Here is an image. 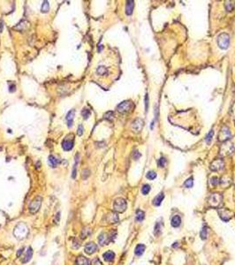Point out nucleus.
Instances as JSON below:
<instances>
[{
    "mask_svg": "<svg viewBox=\"0 0 235 265\" xmlns=\"http://www.w3.org/2000/svg\"><path fill=\"white\" fill-rule=\"evenodd\" d=\"M217 44L222 50H226L230 45V36L226 33H222L217 37Z\"/></svg>",
    "mask_w": 235,
    "mask_h": 265,
    "instance_id": "f257e3e1",
    "label": "nucleus"
},
{
    "mask_svg": "<svg viewBox=\"0 0 235 265\" xmlns=\"http://www.w3.org/2000/svg\"><path fill=\"white\" fill-rule=\"evenodd\" d=\"M113 209L116 212L122 213L126 210V201L123 198H118L114 201Z\"/></svg>",
    "mask_w": 235,
    "mask_h": 265,
    "instance_id": "f03ea898",
    "label": "nucleus"
},
{
    "mask_svg": "<svg viewBox=\"0 0 235 265\" xmlns=\"http://www.w3.org/2000/svg\"><path fill=\"white\" fill-rule=\"evenodd\" d=\"M134 108V103L131 101H124L117 106V110L120 113H126Z\"/></svg>",
    "mask_w": 235,
    "mask_h": 265,
    "instance_id": "7ed1b4c3",
    "label": "nucleus"
},
{
    "mask_svg": "<svg viewBox=\"0 0 235 265\" xmlns=\"http://www.w3.org/2000/svg\"><path fill=\"white\" fill-rule=\"evenodd\" d=\"M42 201H43V199H42L41 196H36L31 201V203L29 205V211L32 214H34V213H36L39 210L40 207L42 205Z\"/></svg>",
    "mask_w": 235,
    "mask_h": 265,
    "instance_id": "20e7f679",
    "label": "nucleus"
},
{
    "mask_svg": "<svg viewBox=\"0 0 235 265\" xmlns=\"http://www.w3.org/2000/svg\"><path fill=\"white\" fill-rule=\"evenodd\" d=\"M144 126V121L142 118H136L132 124V129L135 132H140Z\"/></svg>",
    "mask_w": 235,
    "mask_h": 265,
    "instance_id": "39448f33",
    "label": "nucleus"
},
{
    "mask_svg": "<svg viewBox=\"0 0 235 265\" xmlns=\"http://www.w3.org/2000/svg\"><path fill=\"white\" fill-rule=\"evenodd\" d=\"M84 249H85V252L88 255H93L94 253H96V250H97V245L94 242L87 243Z\"/></svg>",
    "mask_w": 235,
    "mask_h": 265,
    "instance_id": "423d86ee",
    "label": "nucleus"
},
{
    "mask_svg": "<svg viewBox=\"0 0 235 265\" xmlns=\"http://www.w3.org/2000/svg\"><path fill=\"white\" fill-rule=\"evenodd\" d=\"M221 199H222V197H221V195H219L218 194H213V195L209 197V201L213 206H217V205L220 203Z\"/></svg>",
    "mask_w": 235,
    "mask_h": 265,
    "instance_id": "0eeeda50",
    "label": "nucleus"
},
{
    "mask_svg": "<svg viewBox=\"0 0 235 265\" xmlns=\"http://www.w3.org/2000/svg\"><path fill=\"white\" fill-rule=\"evenodd\" d=\"M98 242L101 246H104V245H108V243L110 242V237L107 233H101L98 237Z\"/></svg>",
    "mask_w": 235,
    "mask_h": 265,
    "instance_id": "6e6552de",
    "label": "nucleus"
},
{
    "mask_svg": "<svg viewBox=\"0 0 235 265\" xmlns=\"http://www.w3.org/2000/svg\"><path fill=\"white\" fill-rule=\"evenodd\" d=\"M62 148L65 151H69L74 148V140H68V139H65L62 142Z\"/></svg>",
    "mask_w": 235,
    "mask_h": 265,
    "instance_id": "1a4fd4ad",
    "label": "nucleus"
},
{
    "mask_svg": "<svg viewBox=\"0 0 235 265\" xmlns=\"http://www.w3.org/2000/svg\"><path fill=\"white\" fill-rule=\"evenodd\" d=\"M223 167H224V162H223L221 159H218V160H215L212 164H211L210 169L212 171H218V170H221Z\"/></svg>",
    "mask_w": 235,
    "mask_h": 265,
    "instance_id": "9d476101",
    "label": "nucleus"
},
{
    "mask_svg": "<svg viewBox=\"0 0 235 265\" xmlns=\"http://www.w3.org/2000/svg\"><path fill=\"white\" fill-rule=\"evenodd\" d=\"M32 256H33V249L31 247H29V248L27 250L26 255H25L24 257L22 258L21 260L22 263H27V262H28L32 259Z\"/></svg>",
    "mask_w": 235,
    "mask_h": 265,
    "instance_id": "9b49d317",
    "label": "nucleus"
},
{
    "mask_svg": "<svg viewBox=\"0 0 235 265\" xmlns=\"http://www.w3.org/2000/svg\"><path fill=\"white\" fill-rule=\"evenodd\" d=\"M134 2L133 0H128L126 2V15H131L133 13V11H134Z\"/></svg>",
    "mask_w": 235,
    "mask_h": 265,
    "instance_id": "f8f14e48",
    "label": "nucleus"
},
{
    "mask_svg": "<svg viewBox=\"0 0 235 265\" xmlns=\"http://www.w3.org/2000/svg\"><path fill=\"white\" fill-rule=\"evenodd\" d=\"M76 265H91V262L85 256H79L76 260Z\"/></svg>",
    "mask_w": 235,
    "mask_h": 265,
    "instance_id": "ddd939ff",
    "label": "nucleus"
},
{
    "mask_svg": "<svg viewBox=\"0 0 235 265\" xmlns=\"http://www.w3.org/2000/svg\"><path fill=\"white\" fill-rule=\"evenodd\" d=\"M230 131H229V129L226 127V126H224V128L222 129V131H221L220 132V136H219V139H220V141H225V140L228 139V137L230 136Z\"/></svg>",
    "mask_w": 235,
    "mask_h": 265,
    "instance_id": "4468645a",
    "label": "nucleus"
},
{
    "mask_svg": "<svg viewBox=\"0 0 235 265\" xmlns=\"http://www.w3.org/2000/svg\"><path fill=\"white\" fill-rule=\"evenodd\" d=\"M103 257L106 262H112L115 258V253L112 252V251H111V250H109L103 255Z\"/></svg>",
    "mask_w": 235,
    "mask_h": 265,
    "instance_id": "2eb2a0df",
    "label": "nucleus"
},
{
    "mask_svg": "<svg viewBox=\"0 0 235 265\" xmlns=\"http://www.w3.org/2000/svg\"><path fill=\"white\" fill-rule=\"evenodd\" d=\"M74 110L70 111L66 115V119H67V126L68 127H72L73 126V121H74Z\"/></svg>",
    "mask_w": 235,
    "mask_h": 265,
    "instance_id": "dca6fc26",
    "label": "nucleus"
},
{
    "mask_svg": "<svg viewBox=\"0 0 235 265\" xmlns=\"http://www.w3.org/2000/svg\"><path fill=\"white\" fill-rule=\"evenodd\" d=\"M180 224H181V218H180V216L176 215V216H174L172 218H171V224L173 226V227H179V226L180 225Z\"/></svg>",
    "mask_w": 235,
    "mask_h": 265,
    "instance_id": "f3484780",
    "label": "nucleus"
},
{
    "mask_svg": "<svg viewBox=\"0 0 235 265\" xmlns=\"http://www.w3.org/2000/svg\"><path fill=\"white\" fill-rule=\"evenodd\" d=\"M144 251H145V246L143 244H138L135 247V250H134V254L138 256H140L144 253Z\"/></svg>",
    "mask_w": 235,
    "mask_h": 265,
    "instance_id": "a211bd4d",
    "label": "nucleus"
},
{
    "mask_svg": "<svg viewBox=\"0 0 235 265\" xmlns=\"http://www.w3.org/2000/svg\"><path fill=\"white\" fill-rule=\"evenodd\" d=\"M165 199V195L163 193H160L159 195H157V196L155 197V199L153 200V204L155 206H159L161 204V202L163 201V200Z\"/></svg>",
    "mask_w": 235,
    "mask_h": 265,
    "instance_id": "6ab92c4d",
    "label": "nucleus"
},
{
    "mask_svg": "<svg viewBox=\"0 0 235 265\" xmlns=\"http://www.w3.org/2000/svg\"><path fill=\"white\" fill-rule=\"evenodd\" d=\"M50 10V4L48 1H43V4H42V6H41V11L43 13H48Z\"/></svg>",
    "mask_w": 235,
    "mask_h": 265,
    "instance_id": "aec40b11",
    "label": "nucleus"
},
{
    "mask_svg": "<svg viewBox=\"0 0 235 265\" xmlns=\"http://www.w3.org/2000/svg\"><path fill=\"white\" fill-rule=\"evenodd\" d=\"M49 163H50V164H51V166L53 167V168L57 166V164H58V162H57V159L56 158L54 155H51L49 156Z\"/></svg>",
    "mask_w": 235,
    "mask_h": 265,
    "instance_id": "412c9836",
    "label": "nucleus"
},
{
    "mask_svg": "<svg viewBox=\"0 0 235 265\" xmlns=\"http://www.w3.org/2000/svg\"><path fill=\"white\" fill-rule=\"evenodd\" d=\"M96 73H97V74H99V75H105V74H107L108 70L106 67L104 66H99L96 69Z\"/></svg>",
    "mask_w": 235,
    "mask_h": 265,
    "instance_id": "4be33fe9",
    "label": "nucleus"
},
{
    "mask_svg": "<svg viewBox=\"0 0 235 265\" xmlns=\"http://www.w3.org/2000/svg\"><path fill=\"white\" fill-rule=\"evenodd\" d=\"M144 218H145V214H144L143 211H142V210H138L137 211H136V218H135L136 220L139 221V222H140V221H142V220H143Z\"/></svg>",
    "mask_w": 235,
    "mask_h": 265,
    "instance_id": "5701e85b",
    "label": "nucleus"
},
{
    "mask_svg": "<svg viewBox=\"0 0 235 265\" xmlns=\"http://www.w3.org/2000/svg\"><path fill=\"white\" fill-rule=\"evenodd\" d=\"M213 136H214V130H210V131L209 132V134H207L206 138H205V141H206V142H207V144H209L211 142Z\"/></svg>",
    "mask_w": 235,
    "mask_h": 265,
    "instance_id": "b1692460",
    "label": "nucleus"
},
{
    "mask_svg": "<svg viewBox=\"0 0 235 265\" xmlns=\"http://www.w3.org/2000/svg\"><path fill=\"white\" fill-rule=\"evenodd\" d=\"M193 184H194V178L191 177V178H189L187 180H186V182L184 183V186L186 188H191L193 187Z\"/></svg>",
    "mask_w": 235,
    "mask_h": 265,
    "instance_id": "393cba45",
    "label": "nucleus"
},
{
    "mask_svg": "<svg viewBox=\"0 0 235 265\" xmlns=\"http://www.w3.org/2000/svg\"><path fill=\"white\" fill-rule=\"evenodd\" d=\"M149 191H150V186H149V185H147V184H146V185L142 186V195H147L149 193Z\"/></svg>",
    "mask_w": 235,
    "mask_h": 265,
    "instance_id": "a878e982",
    "label": "nucleus"
},
{
    "mask_svg": "<svg viewBox=\"0 0 235 265\" xmlns=\"http://www.w3.org/2000/svg\"><path fill=\"white\" fill-rule=\"evenodd\" d=\"M81 114H82V117H83L84 119H88V118H89V116H90V114H91V112H90V111L88 110V109H83V111H82Z\"/></svg>",
    "mask_w": 235,
    "mask_h": 265,
    "instance_id": "bb28decb",
    "label": "nucleus"
},
{
    "mask_svg": "<svg viewBox=\"0 0 235 265\" xmlns=\"http://www.w3.org/2000/svg\"><path fill=\"white\" fill-rule=\"evenodd\" d=\"M207 235H208L207 227H203V230H202L201 232H200V236H201V238L203 239H207Z\"/></svg>",
    "mask_w": 235,
    "mask_h": 265,
    "instance_id": "cd10ccee",
    "label": "nucleus"
},
{
    "mask_svg": "<svg viewBox=\"0 0 235 265\" xmlns=\"http://www.w3.org/2000/svg\"><path fill=\"white\" fill-rule=\"evenodd\" d=\"M78 161H79V155H76V158H75V164L74 165V170H73V174H72V178H75L76 177V165L78 164Z\"/></svg>",
    "mask_w": 235,
    "mask_h": 265,
    "instance_id": "c85d7f7f",
    "label": "nucleus"
},
{
    "mask_svg": "<svg viewBox=\"0 0 235 265\" xmlns=\"http://www.w3.org/2000/svg\"><path fill=\"white\" fill-rule=\"evenodd\" d=\"M157 164H158V166L161 167V168L165 167V164H166V159H165V157H161V158L158 159V161H157Z\"/></svg>",
    "mask_w": 235,
    "mask_h": 265,
    "instance_id": "c756f323",
    "label": "nucleus"
},
{
    "mask_svg": "<svg viewBox=\"0 0 235 265\" xmlns=\"http://www.w3.org/2000/svg\"><path fill=\"white\" fill-rule=\"evenodd\" d=\"M147 178L150 180L155 179V178H157V173H156L155 172H153V171H150V172H149L147 173Z\"/></svg>",
    "mask_w": 235,
    "mask_h": 265,
    "instance_id": "7c9ffc66",
    "label": "nucleus"
},
{
    "mask_svg": "<svg viewBox=\"0 0 235 265\" xmlns=\"http://www.w3.org/2000/svg\"><path fill=\"white\" fill-rule=\"evenodd\" d=\"M113 116H114V114H113L112 111H108L104 114V118H106L108 120H112Z\"/></svg>",
    "mask_w": 235,
    "mask_h": 265,
    "instance_id": "2f4dec72",
    "label": "nucleus"
},
{
    "mask_svg": "<svg viewBox=\"0 0 235 265\" xmlns=\"http://www.w3.org/2000/svg\"><path fill=\"white\" fill-rule=\"evenodd\" d=\"M225 8H226V10L228 11H232L233 10V5H232V4H231V2H226V4H225Z\"/></svg>",
    "mask_w": 235,
    "mask_h": 265,
    "instance_id": "473e14b6",
    "label": "nucleus"
},
{
    "mask_svg": "<svg viewBox=\"0 0 235 265\" xmlns=\"http://www.w3.org/2000/svg\"><path fill=\"white\" fill-rule=\"evenodd\" d=\"M83 131H84V128L83 126H82V125H79L78 129H77V134H78L79 136H81L82 134H83Z\"/></svg>",
    "mask_w": 235,
    "mask_h": 265,
    "instance_id": "72a5a7b5",
    "label": "nucleus"
},
{
    "mask_svg": "<svg viewBox=\"0 0 235 265\" xmlns=\"http://www.w3.org/2000/svg\"><path fill=\"white\" fill-rule=\"evenodd\" d=\"M218 178H217V177H212L210 179V183L212 186H217V184H218Z\"/></svg>",
    "mask_w": 235,
    "mask_h": 265,
    "instance_id": "f704fd0d",
    "label": "nucleus"
},
{
    "mask_svg": "<svg viewBox=\"0 0 235 265\" xmlns=\"http://www.w3.org/2000/svg\"><path fill=\"white\" fill-rule=\"evenodd\" d=\"M88 176H89V171H88V170H83V171H82V178H83L84 179H87Z\"/></svg>",
    "mask_w": 235,
    "mask_h": 265,
    "instance_id": "c9c22d12",
    "label": "nucleus"
},
{
    "mask_svg": "<svg viewBox=\"0 0 235 265\" xmlns=\"http://www.w3.org/2000/svg\"><path fill=\"white\" fill-rule=\"evenodd\" d=\"M91 263H92V265H102L101 261H100L99 259L97 258V257H96V258H95V259H93V260H92Z\"/></svg>",
    "mask_w": 235,
    "mask_h": 265,
    "instance_id": "e433bc0d",
    "label": "nucleus"
},
{
    "mask_svg": "<svg viewBox=\"0 0 235 265\" xmlns=\"http://www.w3.org/2000/svg\"><path fill=\"white\" fill-rule=\"evenodd\" d=\"M133 157H134V160H138V159H139L140 157V154L139 152H138L137 150H136V151H134V154H133Z\"/></svg>",
    "mask_w": 235,
    "mask_h": 265,
    "instance_id": "4c0bfd02",
    "label": "nucleus"
},
{
    "mask_svg": "<svg viewBox=\"0 0 235 265\" xmlns=\"http://www.w3.org/2000/svg\"><path fill=\"white\" fill-rule=\"evenodd\" d=\"M15 88H16V87H15L14 84H11V85H10V89H9V90H10V92H14L15 90H16V89H15Z\"/></svg>",
    "mask_w": 235,
    "mask_h": 265,
    "instance_id": "58836bf2",
    "label": "nucleus"
},
{
    "mask_svg": "<svg viewBox=\"0 0 235 265\" xmlns=\"http://www.w3.org/2000/svg\"><path fill=\"white\" fill-rule=\"evenodd\" d=\"M23 250H24V248H23V247H21V248H20V249H19V250H18V253H17V256H20V255H21L22 254V252H23Z\"/></svg>",
    "mask_w": 235,
    "mask_h": 265,
    "instance_id": "ea45409f",
    "label": "nucleus"
},
{
    "mask_svg": "<svg viewBox=\"0 0 235 265\" xmlns=\"http://www.w3.org/2000/svg\"><path fill=\"white\" fill-rule=\"evenodd\" d=\"M145 105H146V111H148V95L146 94L145 97Z\"/></svg>",
    "mask_w": 235,
    "mask_h": 265,
    "instance_id": "a19ab883",
    "label": "nucleus"
},
{
    "mask_svg": "<svg viewBox=\"0 0 235 265\" xmlns=\"http://www.w3.org/2000/svg\"><path fill=\"white\" fill-rule=\"evenodd\" d=\"M2 30H3V22H2V20L0 21V32H2Z\"/></svg>",
    "mask_w": 235,
    "mask_h": 265,
    "instance_id": "79ce46f5",
    "label": "nucleus"
}]
</instances>
